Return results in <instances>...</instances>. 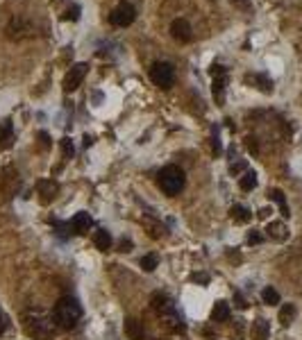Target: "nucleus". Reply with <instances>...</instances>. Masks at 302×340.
I'll use <instances>...</instances> for the list:
<instances>
[{
  "label": "nucleus",
  "instance_id": "c85d7f7f",
  "mask_svg": "<svg viewBox=\"0 0 302 340\" xmlns=\"http://www.w3.org/2000/svg\"><path fill=\"white\" fill-rule=\"evenodd\" d=\"M234 304H237L239 309H241V311H243V309H248V302L243 299V295L239 293V290H237V293H234Z\"/></svg>",
  "mask_w": 302,
  "mask_h": 340
},
{
  "label": "nucleus",
  "instance_id": "ddd939ff",
  "mask_svg": "<svg viewBox=\"0 0 302 340\" xmlns=\"http://www.w3.org/2000/svg\"><path fill=\"white\" fill-rule=\"evenodd\" d=\"M230 313H232L230 304L220 299V302H216L213 309H211V320H213V322H225V320H230Z\"/></svg>",
  "mask_w": 302,
  "mask_h": 340
},
{
  "label": "nucleus",
  "instance_id": "6e6552de",
  "mask_svg": "<svg viewBox=\"0 0 302 340\" xmlns=\"http://www.w3.org/2000/svg\"><path fill=\"white\" fill-rule=\"evenodd\" d=\"M171 34L175 41L180 43H189L193 39V32H191V25L189 21H184V18H175L171 23Z\"/></svg>",
  "mask_w": 302,
  "mask_h": 340
},
{
  "label": "nucleus",
  "instance_id": "72a5a7b5",
  "mask_svg": "<svg viewBox=\"0 0 302 340\" xmlns=\"http://www.w3.org/2000/svg\"><path fill=\"white\" fill-rule=\"evenodd\" d=\"M132 250V241H121V252H130Z\"/></svg>",
  "mask_w": 302,
  "mask_h": 340
},
{
  "label": "nucleus",
  "instance_id": "dca6fc26",
  "mask_svg": "<svg viewBox=\"0 0 302 340\" xmlns=\"http://www.w3.org/2000/svg\"><path fill=\"white\" fill-rule=\"evenodd\" d=\"M271 336V324L266 320H255L252 322V338L255 340H268Z\"/></svg>",
  "mask_w": 302,
  "mask_h": 340
},
{
  "label": "nucleus",
  "instance_id": "f704fd0d",
  "mask_svg": "<svg viewBox=\"0 0 302 340\" xmlns=\"http://www.w3.org/2000/svg\"><path fill=\"white\" fill-rule=\"evenodd\" d=\"M39 139L43 141V147H48V134H46V132H41V134H39Z\"/></svg>",
  "mask_w": 302,
  "mask_h": 340
},
{
  "label": "nucleus",
  "instance_id": "f8f14e48",
  "mask_svg": "<svg viewBox=\"0 0 302 340\" xmlns=\"http://www.w3.org/2000/svg\"><path fill=\"white\" fill-rule=\"evenodd\" d=\"M266 234H268V238H272V241L284 243L286 238H289V229H286L284 223H271L266 227Z\"/></svg>",
  "mask_w": 302,
  "mask_h": 340
},
{
  "label": "nucleus",
  "instance_id": "2eb2a0df",
  "mask_svg": "<svg viewBox=\"0 0 302 340\" xmlns=\"http://www.w3.org/2000/svg\"><path fill=\"white\" fill-rule=\"evenodd\" d=\"M230 218L234 220V223H239V225H245V223H250L252 213H250L243 204H234V206L230 209Z\"/></svg>",
  "mask_w": 302,
  "mask_h": 340
},
{
  "label": "nucleus",
  "instance_id": "9b49d317",
  "mask_svg": "<svg viewBox=\"0 0 302 340\" xmlns=\"http://www.w3.org/2000/svg\"><path fill=\"white\" fill-rule=\"evenodd\" d=\"M125 329V336L130 340H143V324L139 322V320H134V317H127L123 324Z\"/></svg>",
  "mask_w": 302,
  "mask_h": 340
},
{
  "label": "nucleus",
  "instance_id": "5701e85b",
  "mask_svg": "<svg viewBox=\"0 0 302 340\" xmlns=\"http://www.w3.org/2000/svg\"><path fill=\"white\" fill-rule=\"evenodd\" d=\"M39 191H41V195H43V202H48L50 198H55V191H57V184H53V182H39Z\"/></svg>",
  "mask_w": 302,
  "mask_h": 340
},
{
  "label": "nucleus",
  "instance_id": "9d476101",
  "mask_svg": "<svg viewBox=\"0 0 302 340\" xmlns=\"http://www.w3.org/2000/svg\"><path fill=\"white\" fill-rule=\"evenodd\" d=\"M152 309L154 311H159L161 315H175V311H173V302L168 299V295L164 293H154L152 295Z\"/></svg>",
  "mask_w": 302,
  "mask_h": 340
},
{
  "label": "nucleus",
  "instance_id": "1a4fd4ad",
  "mask_svg": "<svg viewBox=\"0 0 302 340\" xmlns=\"http://www.w3.org/2000/svg\"><path fill=\"white\" fill-rule=\"evenodd\" d=\"M91 225H93V220H91V216L87 211H80V213H75V218L71 220V229L75 231V234H87L91 229Z\"/></svg>",
  "mask_w": 302,
  "mask_h": 340
},
{
  "label": "nucleus",
  "instance_id": "393cba45",
  "mask_svg": "<svg viewBox=\"0 0 302 340\" xmlns=\"http://www.w3.org/2000/svg\"><path fill=\"white\" fill-rule=\"evenodd\" d=\"M61 152H64L66 159H71L73 154H75V147H73L71 139H61Z\"/></svg>",
  "mask_w": 302,
  "mask_h": 340
},
{
  "label": "nucleus",
  "instance_id": "f03ea898",
  "mask_svg": "<svg viewBox=\"0 0 302 340\" xmlns=\"http://www.w3.org/2000/svg\"><path fill=\"white\" fill-rule=\"evenodd\" d=\"M55 320L53 317L43 315V313H28L25 315V329H28V334L36 340H48L50 336L55 334Z\"/></svg>",
  "mask_w": 302,
  "mask_h": 340
},
{
  "label": "nucleus",
  "instance_id": "f257e3e1",
  "mask_svg": "<svg viewBox=\"0 0 302 340\" xmlns=\"http://www.w3.org/2000/svg\"><path fill=\"white\" fill-rule=\"evenodd\" d=\"M82 317V306L77 304V299L73 297H61L57 304H55L53 311V320L60 329H75L77 322Z\"/></svg>",
  "mask_w": 302,
  "mask_h": 340
},
{
  "label": "nucleus",
  "instance_id": "cd10ccee",
  "mask_svg": "<svg viewBox=\"0 0 302 340\" xmlns=\"http://www.w3.org/2000/svg\"><path fill=\"white\" fill-rule=\"evenodd\" d=\"M191 282H196V283H209V275H207V272H196V275H191Z\"/></svg>",
  "mask_w": 302,
  "mask_h": 340
},
{
  "label": "nucleus",
  "instance_id": "4468645a",
  "mask_svg": "<svg viewBox=\"0 0 302 340\" xmlns=\"http://www.w3.org/2000/svg\"><path fill=\"white\" fill-rule=\"evenodd\" d=\"M93 245L100 250V252H107L109 247H112V234L107 231V229H98L93 234Z\"/></svg>",
  "mask_w": 302,
  "mask_h": 340
},
{
  "label": "nucleus",
  "instance_id": "412c9836",
  "mask_svg": "<svg viewBox=\"0 0 302 340\" xmlns=\"http://www.w3.org/2000/svg\"><path fill=\"white\" fill-rule=\"evenodd\" d=\"M239 186H241V191H252V188L257 186V175H255V170H248V172H243V177L239 179Z\"/></svg>",
  "mask_w": 302,
  "mask_h": 340
},
{
  "label": "nucleus",
  "instance_id": "a211bd4d",
  "mask_svg": "<svg viewBox=\"0 0 302 340\" xmlns=\"http://www.w3.org/2000/svg\"><path fill=\"white\" fill-rule=\"evenodd\" d=\"M14 141V129L9 120H2L0 123V147H9Z\"/></svg>",
  "mask_w": 302,
  "mask_h": 340
},
{
  "label": "nucleus",
  "instance_id": "2f4dec72",
  "mask_svg": "<svg viewBox=\"0 0 302 340\" xmlns=\"http://www.w3.org/2000/svg\"><path fill=\"white\" fill-rule=\"evenodd\" d=\"M243 168H245V164H243V161H241V164H234V166H232V168H230V172H232V175H239V172H241Z\"/></svg>",
  "mask_w": 302,
  "mask_h": 340
},
{
  "label": "nucleus",
  "instance_id": "a878e982",
  "mask_svg": "<svg viewBox=\"0 0 302 340\" xmlns=\"http://www.w3.org/2000/svg\"><path fill=\"white\" fill-rule=\"evenodd\" d=\"M261 241H264V236H261L257 229H252V231L248 234V243H250V245H259Z\"/></svg>",
  "mask_w": 302,
  "mask_h": 340
},
{
  "label": "nucleus",
  "instance_id": "4be33fe9",
  "mask_svg": "<svg viewBox=\"0 0 302 340\" xmlns=\"http://www.w3.org/2000/svg\"><path fill=\"white\" fill-rule=\"evenodd\" d=\"M261 299H264V304L275 306V304H279V293L272 286H268V288H264V290H261Z\"/></svg>",
  "mask_w": 302,
  "mask_h": 340
},
{
  "label": "nucleus",
  "instance_id": "7ed1b4c3",
  "mask_svg": "<svg viewBox=\"0 0 302 340\" xmlns=\"http://www.w3.org/2000/svg\"><path fill=\"white\" fill-rule=\"evenodd\" d=\"M184 170L178 168V166H166V168H161L159 177H157V184H159V188L164 191L166 195H178L180 191L184 188Z\"/></svg>",
  "mask_w": 302,
  "mask_h": 340
},
{
  "label": "nucleus",
  "instance_id": "473e14b6",
  "mask_svg": "<svg viewBox=\"0 0 302 340\" xmlns=\"http://www.w3.org/2000/svg\"><path fill=\"white\" fill-rule=\"evenodd\" d=\"M271 213H272V211H271V209H268V206H264V209H259V213H257V216H259V218H261V220H266V218H268V216H271Z\"/></svg>",
  "mask_w": 302,
  "mask_h": 340
},
{
  "label": "nucleus",
  "instance_id": "f3484780",
  "mask_svg": "<svg viewBox=\"0 0 302 340\" xmlns=\"http://www.w3.org/2000/svg\"><path fill=\"white\" fill-rule=\"evenodd\" d=\"M248 82H255L257 88H259V91H264V93H272V80H271V77H266L264 73L248 75Z\"/></svg>",
  "mask_w": 302,
  "mask_h": 340
},
{
  "label": "nucleus",
  "instance_id": "20e7f679",
  "mask_svg": "<svg viewBox=\"0 0 302 340\" xmlns=\"http://www.w3.org/2000/svg\"><path fill=\"white\" fill-rule=\"evenodd\" d=\"M150 80H152L154 86L171 88L173 82H175V71H173V66L166 64V61H157V64H152V68H150Z\"/></svg>",
  "mask_w": 302,
  "mask_h": 340
},
{
  "label": "nucleus",
  "instance_id": "423d86ee",
  "mask_svg": "<svg viewBox=\"0 0 302 340\" xmlns=\"http://www.w3.org/2000/svg\"><path fill=\"white\" fill-rule=\"evenodd\" d=\"M211 75H213V84H211L213 98L218 100V102H223V98H225V86H227V71L220 64H213Z\"/></svg>",
  "mask_w": 302,
  "mask_h": 340
},
{
  "label": "nucleus",
  "instance_id": "39448f33",
  "mask_svg": "<svg viewBox=\"0 0 302 340\" xmlns=\"http://www.w3.org/2000/svg\"><path fill=\"white\" fill-rule=\"evenodd\" d=\"M136 18V9L130 5V2H121L112 9L109 14V23L116 25V28H125V25H130L132 21Z\"/></svg>",
  "mask_w": 302,
  "mask_h": 340
},
{
  "label": "nucleus",
  "instance_id": "aec40b11",
  "mask_svg": "<svg viewBox=\"0 0 302 340\" xmlns=\"http://www.w3.org/2000/svg\"><path fill=\"white\" fill-rule=\"evenodd\" d=\"M296 304H284L282 309H279V322H282V327H289L291 322H293V317H296Z\"/></svg>",
  "mask_w": 302,
  "mask_h": 340
},
{
  "label": "nucleus",
  "instance_id": "0eeeda50",
  "mask_svg": "<svg viewBox=\"0 0 302 340\" xmlns=\"http://www.w3.org/2000/svg\"><path fill=\"white\" fill-rule=\"evenodd\" d=\"M87 68H89L87 64H75L71 71L66 73V77H64V91H66V93L75 91V88L82 84L84 75H87Z\"/></svg>",
  "mask_w": 302,
  "mask_h": 340
},
{
  "label": "nucleus",
  "instance_id": "7c9ffc66",
  "mask_svg": "<svg viewBox=\"0 0 302 340\" xmlns=\"http://www.w3.org/2000/svg\"><path fill=\"white\" fill-rule=\"evenodd\" d=\"M245 145H248L250 152H255V154H257V143H255V139H252V136H248V139H245Z\"/></svg>",
  "mask_w": 302,
  "mask_h": 340
},
{
  "label": "nucleus",
  "instance_id": "c756f323",
  "mask_svg": "<svg viewBox=\"0 0 302 340\" xmlns=\"http://www.w3.org/2000/svg\"><path fill=\"white\" fill-rule=\"evenodd\" d=\"M7 327H9V320H7L5 313H0V336L7 331Z\"/></svg>",
  "mask_w": 302,
  "mask_h": 340
},
{
  "label": "nucleus",
  "instance_id": "6ab92c4d",
  "mask_svg": "<svg viewBox=\"0 0 302 340\" xmlns=\"http://www.w3.org/2000/svg\"><path fill=\"white\" fill-rule=\"evenodd\" d=\"M271 199L279 206V211H282V216H284V218H289V216H291V213H289V204H286V198H284V193H282L279 188H272V191H271Z\"/></svg>",
  "mask_w": 302,
  "mask_h": 340
},
{
  "label": "nucleus",
  "instance_id": "bb28decb",
  "mask_svg": "<svg viewBox=\"0 0 302 340\" xmlns=\"http://www.w3.org/2000/svg\"><path fill=\"white\" fill-rule=\"evenodd\" d=\"M55 229H57V234H60L61 238H66V236H68V229H71V223L64 225V223H57V220H55Z\"/></svg>",
  "mask_w": 302,
  "mask_h": 340
},
{
  "label": "nucleus",
  "instance_id": "c9c22d12",
  "mask_svg": "<svg viewBox=\"0 0 302 340\" xmlns=\"http://www.w3.org/2000/svg\"><path fill=\"white\" fill-rule=\"evenodd\" d=\"M232 2H243V0H232Z\"/></svg>",
  "mask_w": 302,
  "mask_h": 340
},
{
  "label": "nucleus",
  "instance_id": "b1692460",
  "mask_svg": "<svg viewBox=\"0 0 302 340\" xmlns=\"http://www.w3.org/2000/svg\"><path fill=\"white\" fill-rule=\"evenodd\" d=\"M139 265H141L146 272H152V270L159 265V258H157V254H146V256L139 261Z\"/></svg>",
  "mask_w": 302,
  "mask_h": 340
}]
</instances>
